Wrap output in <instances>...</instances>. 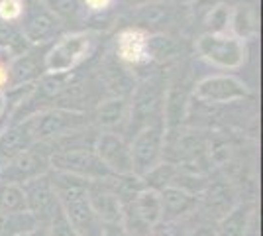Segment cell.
I'll use <instances>...</instances> for the list:
<instances>
[{"instance_id": "cell-4", "label": "cell", "mask_w": 263, "mask_h": 236, "mask_svg": "<svg viewBox=\"0 0 263 236\" xmlns=\"http://www.w3.org/2000/svg\"><path fill=\"white\" fill-rule=\"evenodd\" d=\"M165 146H167V130L163 120L147 124L132 136L130 154L134 175L142 179L155 166H159L163 161Z\"/></svg>"}, {"instance_id": "cell-23", "label": "cell", "mask_w": 263, "mask_h": 236, "mask_svg": "<svg viewBox=\"0 0 263 236\" xmlns=\"http://www.w3.org/2000/svg\"><path fill=\"white\" fill-rule=\"evenodd\" d=\"M232 10L224 4L212 6L206 14V34H228Z\"/></svg>"}, {"instance_id": "cell-6", "label": "cell", "mask_w": 263, "mask_h": 236, "mask_svg": "<svg viewBox=\"0 0 263 236\" xmlns=\"http://www.w3.org/2000/svg\"><path fill=\"white\" fill-rule=\"evenodd\" d=\"M161 221V199L159 191L143 185L132 199L122 205V226L130 236L152 232Z\"/></svg>"}, {"instance_id": "cell-8", "label": "cell", "mask_w": 263, "mask_h": 236, "mask_svg": "<svg viewBox=\"0 0 263 236\" xmlns=\"http://www.w3.org/2000/svg\"><path fill=\"white\" fill-rule=\"evenodd\" d=\"M18 30L28 45H44L55 42V35L61 30V20L40 0H24L22 18Z\"/></svg>"}, {"instance_id": "cell-2", "label": "cell", "mask_w": 263, "mask_h": 236, "mask_svg": "<svg viewBox=\"0 0 263 236\" xmlns=\"http://www.w3.org/2000/svg\"><path fill=\"white\" fill-rule=\"evenodd\" d=\"M95 32H71L49 45L44 56L45 73H75L95 53Z\"/></svg>"}, {"instance_id": "cell-3", "label": "cell", "mask_w": 263, "mask_h": 236, "mask_svg": "<svg viewBox=\"0 0 263 236\" xmlns=\"http://www.w3.org/2000/svg\"><path fill=\"white\" fill-rule=\"evenodd\" d=\"M163 101L165 83L161 77H147L140 87H136L126 120V128L132 136L147 124L163 120Z\"/></svg>"}, {"instance_id": "cell-14", "label": "cell", "mask_w": 263, "mask_h": 236, "mask_svg": "<svg viewBox=\"0 0 263 236\" xmlns=\"http://www.w3.org/2000/svg\"><path fill=\"white\" fill-rule=\"evenodd\" d=\"M116 56L124 63L130 65H145L152 63V56H149V32L138 28V26H130L124 28L118 38H116Z\"/></svg>"}, {"instance_id": "cell-21", "label": "cell", "mask_w": 263, "mask_h": 236, "mask_svg": "<svg viewBox=\"0 0 263 236\" xmlns=\"http://www.w3.org/2000/svg\"><path fill=\"white\" fill-rule=\"evenodd\" d=\"M253 216V207L250 203H238L230 213H226L214 228L216 236H246Z\"/></svg>"}, {"instance_id": "cell-25", "label": "cell", "mask_w": 263, "mask_h": 236, "mask_svg": "<svg viewBox=\"0 0 263 236\" xmlns=\"http://www.w3.org/2000/svg\"><path fill=\"white\" fill-rule=\"evenodd\" d=\"M47 236H77L75 234V230L71 228V225L67 223L65 214H63L61 209L51 216L49 228H47Z\"/></svg>"}, {"instance_id": "cell-9", "label": "cell", "mask_w": 263, "mask_h": 236, "mask_svg": "<svg viewBox=\"0 0 263 236\" xmlns=\"http://www.w3.org/2000/svg\"><path fill=\"white\" fill-rule=\"evenodd\" d=\"M49 156L51 148L47 144H33L20 156L10 159L0 168V181L2 183H14V185H24L28 181L37 179L45 173H49Z\"/></svg>"}, {"instance_id": "cell-17", "label": "cell", "mask_w": 263, "mask_h": 236, "mask_svg": "<svg viewBox=\"0 0 263 236\" xmlns=\"http://www.w3.org/2000/svg\"><path fill=\"white\" fill-rule=\"evenodd\" d=\"M159 199H161V221L165 223H177L185 219L197 211L200 203L198 195L179 187H163L159 191Z\"/></svg>"}, {"instance_id": "cell-12", "label": "cell", "mask_w": 263, "mask_h": 236, "mask_svg": "<svg viewBox=\"0 0 263 236\" xmlns=\"http://www.w3.org/2000/svg\"><path fill=\"white\" fill-rule=\"evenodd\" d=\"M24 195H26V205H28V213L32 214L33 219L42 225V223H49L51 216H53L61 207L57 203V197L53 193V187L49 183L47 173L32 179L22 185Z\"/></svg>"}, {"instance_id": "cell-1", "label": "cell", "mask_w": 263, "mask_h": 236, "mask_svg": "<svg viewBox=\"0 0 263 236\" xmlns=\"http://www.w3.org/2000/svg\"><path fill=\"white\" fill-rule=\"evenodd\" d=\"M33 142L51 146L67 136L88 128V114L77 108L45 106L26 118Z\"/></svg>"}, {"instance_id": "cell-18", "label": "cell", "mask_w": 263, "mask_h": 236, "mask_svg": "<svg viewBox=\"0 0 263 236\" xmlns=\"http://www.w3.org/2000/svg\"><path fill=\"white\" fill-rule=\"evenodd\" d=\"M33 144L35 142H33L32 132H30L26 120L8 124L0 134V168L16 156H20Z\"/></svg>"}, {"instance_id": "cell-29", "label": "cell", "mask_w": 263, "mask_h": 236, "mask_svg": "<svg viewBox=\"0 0 263 236\" xmlns=\"http://www.w3.org/2000/svg\"><path fill=\"white\" fill-rule=\"evenodd\" d=\"M128 6H143V4H149V2H155V0H124Z\"/></svg>"}, {"instance_id": "cell-26", "label": "cell", "mask_w": 263, "mask_h": 236, "mask_svg": "<svg viewBox=\"0 0 263 236\" xmlns=\"http://www.w3.org/2000/svg\"><path fill=\"white\" fill-rule=\"evenodd\" d=\"M81 2H83V8L90 12L92 16L104 14L114 6V0H81Z\"/></svg>"}, {"instance_id": "cell-15", "label": "cell", "mask_w": 263, "mask_h": 236, "mask_svg": "<svg viewBox=\"0 0 263 236\" xmlns=\"http://www.w3.org/2000/svg\"><path fill=\"white\" fill-rule=\"evenodd\" d=\"M59 207L77 236H104V223L99 219V214L92 211L87 195L63 203Z\"/></svg>"}, {"instance_id": "cell-10", "label": "cell", "mask_w": 263, "mask_h": 236, "mask_svg": "<svg viewBox=\"0 0 263 236\" xmlns=\"http://www.w3.org/2000/svg\"><path fill=\"white\" fill-rule=\"evenodd\" d=\"M193 95L200 102L232 104V102L250 99L252 90L241 79L228 75V73H220V75H209V77L200 79L193 87Z\"/></svg>"}, {"instance_id": "cell-11", "label": "cell", "mask_w": 263, "mask_h": 236, "mask_svg": "<svg viewBox=\"0 0 263 236\" xmlns=\"http://www.w3.org/2000/svg\"><path fill=\"white\" fill-rule=\"evenodd\" d=\"M92 150H95V154L99 156V159L106 166V169L112 175H116V177L134 175L130 144L126 142V138L122 134L102 130L95 138Z\"/></svg>"}, {"instance_id": "cell-22", "label": "cell", "mask_w": 263, "mask_h": 236, "mask_svg": "<svg viewBox=\"0 0 263 236\" xmlns=\"http://www.w3.org/2000/svg\"><path fill=\"white\" fill-rule=\"evenodd\" d=\"M0 211L2 213H28L22 185L0 181Z\"/></svg>"}, {"instance_id": "cell-20", "label": "cell", "mask_w": 263, "mask_h": 236, "mask_svg": "<svg viewBox=\"0 0 263 236\" xmlns=\"http://www.w3.org/2000/svg\"><path fill=\"white\" fill-rule=\"evenodd\" d=\"M128 113H130V102L124 97H110L104 99L97 104L95 108V124L114 132V128H118L128 120Z\"/></svg>"}, {"instance_id": "cell-16", "label": "cell", "mask_w": 263, "mask_h": 236, "mask_svg": "<svg viewBox=\"0 0 263 236\" xmlns=\"http://www.w3.org/2000/svg\"><path fill=\"white\" fill-rule=\"evenodd\" d=\"M44 56H37L35 49H24L22 53L12 57L8 63V87L6 89L37 83L45 75Z\"/></svg>"}, {"instance_id": "cell-19", "label": "cell", "mask_w": 263, "mask_h": 236, "mask_svg": "<svg viewBox=\"0 0 263 236\" xmlns=\"http://www.w3.org/2000/svg\"><path fill=\"white\" fill-rule=\"evenodd\" d=\"M200 195L202 197H198V199H202V203H204V207H206V211L210 214L214 213L216 221H220L224 214L230 213L232 209L238 205L236 203V191H234V187L228 181L206 183V187L202 189Z\"/></svg>"}, {"instance_id": "cell-24", "label": "cell", "mask_w": 263, "mask_h": 236, "mask_svg": "<svg viewBox=\"0 0 263 236\" xmlns=\"http://www.w3.org/2000/svg\"><path fill=\"white\" fill-rule=\"evenodd\" d=\"M24 12V0H0V24L18 26Z\"/></svg>"}, {"instance_id": "cell-7", "label": "cell", "mask_w": 263, "mask_h": 236, "mask_svg": "<svg viewBox=\"0 0 263 236\" xmlns=\"http://www.w3.org/2000/svg\"><path fill=\"white\" fill-rule=\"evenodd\" d=\"M49 168L53 171H63V173L87 181H100L112 177V173L100 161L92 148L55 150L49 156Z\"/></svg>"}, {"instance_id": "cell-28", "label": "cell", "mask_w": 263, "mask_h": 236, "mask_svg": "<svg viewBox=\"0 0 263 236\" xmlns=\"http://www.w3.org/2000/svg\"><path fill=\"white\" fill-rule=\"evenodd\" d=\"M193 236H216V234H214V228H210V226H198V230Z\"/></svg>"}, {"instance_id": "cell-5", "label": "cell", "mask_w": 263, "mask_h": 236, "mask_svg": "<svg viewBox=\"0 0 263 236\" xmlns=\"http://www.w3.org/2000/svg\"><path fill=\"white\" fill-rule=\"evenodd\" d=\"M198 57L209 61L210 65L224 71L240 69L248 59V45L243 40L228 34H202L195 42Z\"/></svg>"}, {"instance_id": "cell-13", "label": "cell", "mask_w": 263, "mask_h": 236, "mask_svg": "<svg viewBox=\"0 0 263 236\" xmlns=\"http://www.w3.org/2000/svg\"><path fill=\"white\" fill-rule=\"evenodd\" d=\"M114 177V175H112ZM112 177L88 183V203L104 225L122 223V201L112 185Z\"/></svg>"}, {"instance_id": "cell-27", "label": "cell", "mask_w": 263, "mask_h": 236, "mask_svg": "<svg viewBox=\"0 0 263 236\" xmlns=\"http://www.w3.org/2000/svg\"><path fill=\"white\" fill-rule=\"evenodd\" d=\"M8 114V99H6V89H0V118ZM10 116V114H8Z\"/></svg>"}]
</instances>
